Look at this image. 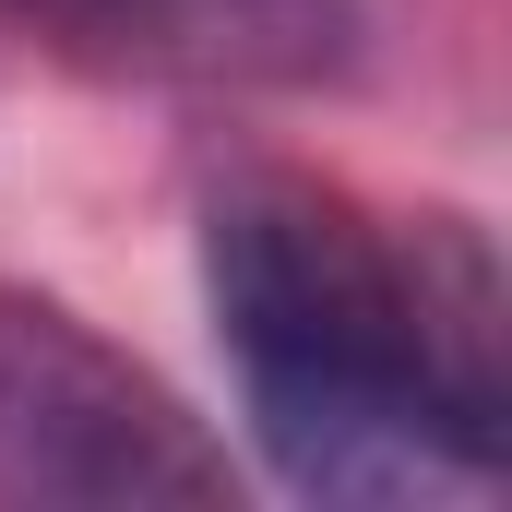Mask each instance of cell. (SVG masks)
Segmentation results:
<instances>
[{"label":"cell","mask_w":512,"mask_h":512,"mask_svg":"<svg viewBox=\"0 0 512 512\" xmlns=\"http://www.w3.org/2000/svg\"><path fill=\"white\" fill-rule=\"evenodd\" d=\"M0 501H227V453L179 417V393L84 334L60 298L0 286Z\"/></svg>","instance_id":"cell-2"},{"label":"cell","mask_w":512,"mask_h":512,"mask_svg":"<svg viewBox=\"0 0 512 512\" xmlns=\"http://www.w3.org/2000/svg\"><path fill=\"white\" fill-rule=\"evenodd\" d=\"M215 322L262 453L310 501H477L512 453L501 274L465 227L393 239L346 191L239 179L215 203Z\"/></svg>","instance_id":"cell-1"},{"label":"cell","mask_w":512,"mask_h":512,"mask_svg":"<svg viewBox=\"0 0 512 512\" xmlns=\"http://www.w3.org/2000/svg\"><path fill=\"white\" fill-rule=\"evenodd\" d=\"M84 48H120V60H167V72H322L346 48V0H12Z\"/></svg>","instance_id":"cell-3"}]
</instances>
